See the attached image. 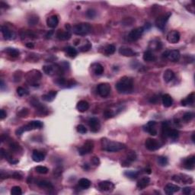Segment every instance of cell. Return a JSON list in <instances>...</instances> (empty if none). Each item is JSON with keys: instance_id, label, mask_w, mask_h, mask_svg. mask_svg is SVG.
I'll use <instances>...</instances> for the list:
<instances>
[{"instance_id": "4fadbf2b", "label": "cell", "mask_w": 195, "mask_h": 195, "mask_svg": "<svg viewBox=\"0 0 195 195\" xmlns=\"http://www.w3.org/2000/svg\"><path fill=\"white\" fill-rule=\"evenodd\" d=\"M94 149V143L92 141H87L84 143V145L79 149V154L80 156H85L86 154L92 153Z\"/></svg>"}, {"instance_id": "7402d4cb", "label": "cell", "mask_w": 195, "mask_h": 195, "mask_svg": "<svg viewBox=\"0 0 195 195\" xmlns=\"http://www.w3.org/2000/svg\"><path fill=\"white\" fill-rule=\"evenodd\" d=\"M59 24V18L57 15H51L47 20V24L50 28H55Z\"/></svg>"}, {"instance_id": "e0dca14e", "label": "cell", "mask_w": 195, "mask_h": 195, "mask_svg": "<svg viewBox=\"0 0 195 195\" xmlns=\"http://www.w3.org/2000/svg\"><path fill=\"white\" fill-rule=\"evenodd\" d=\"M1 31H2L4 38L6 39V40H14L16 37L15 32H13L12 31L8 29L6 26H2L1 27Z\"/></svg>"}, {"instance_id": "d4e9b609", "label": "cell", "mask_w": 195, "mask_h": 195, "mask_svg": "<svg viewBox=\"0 0 195 195\" xmlns=\"http://www.w3.org/2000/svg\"><path fill=\"white\" fill-rule=\"evenodd\" d=\"M57 37L60 40H68L71 38V34L69 31H62L59 30L57 32Z\"/></svg>"}, {"instance_id": "91938a15", "label": "cell", "mask_w": 195, "mask_h": 195, "mask_svg": "<svg viewBox=\"0 0 195 195\" xmlns=\"http://www.w3.org/2000/svg\"><path fill=\"white\" fill-rule=\"evenodd\" d=\"M149 102L153 104H156L157 103V102H158V99H157L156 97H153V98H152V99H150Z\"/></svg>"}, {"instance_id": "5bb4252c", "label": "cell", "mask_w": 195, "mask_h": 195, "mask_svg": "<svg viewBox=\"0 0 195 195\" xmlns=\"http://www.w3.org/2000/svg\"><path fill=\"white\" fill-rule=\"evenodd\" d=\"M156 121H149V122L147 123L146 125L143 127V130L146 132L149 133L150 135L156 136L157 130L156 129Z\"/></svg>"}, {"instance_id": "74e56055", "label": "cell", "mask_w": 195, "mask_h": 195, "mask_svg": "<svg viewBox=\"0 0 195 195\" xmlns=\"http://www.w3.org/2000/svg\"><path fill=\"white\" fill-rule=\"evenodd\" d=\"M115 50H116V48H115V45L109 44L105 48V53L107 56H110V55H112L113 53H115Z\"/></svg>"}, {"instance_id": "8fae6325", "label": "cell", "mask_w": 195, "mask_h": 195, "mask_svg": "<svg viewBox=\"0 0 195 195\" xmlns=\"http://www.w3.org/2000/svg\"><path fill=\"white\" fill-rule=\"evenodd\" d=\"M146 148L149 151H155L161 147V143L157 140L153 138H148L145 142Z\"/></svg>"}, {"instance_id": "680465c9", "label": "cell", "mask_w": 195, "mask_h": 195, "mask_svg": "<svg viewBox=\"0 0 195 195\" xmlns=\"http://www.w3.org/2000/svg\"><path fill=\"white\" fill-rule=\"evenodd\" d=\"M11 177L14 178L15 179H21V175L18 172H14L12 175H11Z\"/></svg>"}, {"instance_id": "681fc988", "label": "cell", "mask_w": 195, "mask_h": 195, "mask_svg": "<svg viewBox=\"0 0 195 195\" xmlns=\"http://www.w3.org/2000/svg\"><path fill=\"white\" fill-rule=\"evenodd\" d=\"M76 130H77V131L79 133V134H85L86 132H87V129H86V127L84 126V125H82V124H79V125H78V126L76 127Z\"/></svg>"}, {"instance_id": "5b68a950", "label": "cell", "mask_w": 195, "mask_h": 195, "mask_svg": "<svg viewBox=\"0 0 195 195\" xmlns=\"http://www.w3.org/2000/svg\"><path fill=\"white\" fill-rule=\"evenodd\" d=\"M91 29H92V27L89 23H80V24H76L72 27L73 32L79 36L87 35L91 31Z\"/></svg>"}, {"instance_id": "ee69618b", "label": "cell", "mask_w": 195, "mask_h": 195, "mask_svg": "<svg viewBox=\"0 0 195 195\" xmlns=\"http://www.w3.org/2000/svg\"><path fill=\"white\" fill-rule=\"evenodd\" d=\"M178 131L177 130L175 129H171L169 131V134H168V137L172 140H176V139L178 137Z\"/></svg>"}, {"instance_id": "2e32d148", "label": "cell", "mask_w": 195, "mask_h": 195, "mask_svg": "<svg viewBox=\"0 0 195 195\" xmlns=\"http://www.w3.org/2000/svg\"><path fill=\"white\" fill-rule=\"evenodd\" d=\"M180 33L178 31H171L167 35V40L171 44H177L180 40Z\"/></svg>"}, {"instance_id": "83f0119b", "label": "cell", "mask_w": 195, "mask_h": 195, "mask_svg": "<svg viewBox=\"0 0 195 195\" xmlns=\"http://www.w3.org/2000/svg\"><path fill=\"white\" fill-rule=\"evenodd\" d=\"M89 108V102H86L85 100L79 101L76 105V109L79 111V112H85L87 111Z\"/></svg>"}, {"instance_id": "cb8c5ba5", "label": "cell", "mask_w": 195, "mask_h": 195, "mask_svg": "<svg viewBox=\"0 0 195 195\" xmlns=\"http://www.w3.org/2000/svg\"><path fill=\"white\" fill-rule=\"evenodd\" d=\"M150 183V178L149 177H143L139 180L137 183V187L140 190H143V189L146 188L147 186Z\"/></svg>"}, {"instance_id": "e7e4bbea", "label": "cell", "mask_w": 195, "mask_h": 195, "mask_svg": "<svg viewBox=\"0 0 195 195\" xmlns=\"http://www.w3.org/2000/svg\"><path fill=\"white\" fill-rule=\"evenodd\" d=\"M194 133H193V134H192V137H191V139H192V142L193 143H194V142H195V140H194Z\"/></svg>"}, {"instance_id": "7c38bea8", "label": "cell", "mask_w": 195, "mask_h": 195, "mask_svg": "<svg viewBox=\"0 0 195 195\" xmlns=\"http://www.w3.org/2000/svg\"><path fill=\"white\" fill-rule=\"evenodd\" d=\"M171 16V13H168L165 15H162L159 16L156 20V25L159 29L163 30L166 25V23L168 21V18Z\"/></svg>"}, {"instance_id": "816d5d0a", "label": "cell", "mask_w": 195, "mask_h": 195, "mask_svg": "<svg viewBox=\"0 0 195 195\" xmlns=\"http://www.w3.org/2000/svg\"><path fill=\"white\" fill-rule=\"evenodd\" d=\"M28 115V110L27 108H23L22 110L19 111L18 113V115L21 118H24V117H27V115Z\"/></svg>"}, {"instance_id": "60d3db41", "label": "cell", "mask_w": 195, "mask_h": 195, "mask_svg": "<svg viewBox=\"0 0 195 195\" xmlns=\"http://www.w3.org/2000/svg\"><path fill=\"white\" fill-rule=\"evenodd\" d=\"M193 113H191V112H186V113H184V115H183L182 120L185 123H188L193 119Z\"/></svg>"}, {"instance_id": "d6986e66", "label": "cell", "mask_w": 195, "mask_h": 195, "mask_svg": "<svg viewBox=\"0 0 195 195\" xmlns=\"http://www.w3.org/2000/svg\"><path fill=\"white\" fill-rule=\"evenodd\" d=\"M179 190H180L179 186L176 185V184H171V183L166 184V185L165 186V188H164L165 192L166 194H168V195L173 194V193H175V192L178 191Z\"/></svg>"}, {"instance_id": "c3c4849f", "label": "cell", "mask_w": 195, "mask_h": 195, "mask_svg": "<svg viewBox=\"0 0 195 195\" xmlns=\"http://www.w3.org/2000/svg\"><path fill=\"white\" fill-rule=\"evenodd\" d=\"M86 15H87L88 18H94L95 16H96V11H95L92 8H89L87 11H86Z\"/></svg>"}, {"instance_id": "6125c7cd", "label": "cell", "mask_w": 195, "mask_h": 195, "mask_svg": "<svg viewBox=\"0 0 195 195\" xmlns=\"http://www.w3.org/2000/svg\"><path fill=\"white\" fill-rule=\"evenodd\" d=\"M26 47L28 48H33L34 47V44L32 43H26Z\"/></svg>"}, {"instance_id": "52a82bcc", "label": "cell", "mask_w": 195, "mask_h": 195, "mask_svg": "<svg viewBox=\"0 0 195 195\" xmlns=\"http://www.w3.org/2000/svg\"><path fill=\"white\" fill-rule=\"evenodd\" d=\"M172 180L177 183L180 184H192L193 183V178L190 176L184 174L175 175L172 177Z\"/></svg>"}, {"instance_id": "6da1fadb", "label": "cell", "mask_w": 195, "mask_h": 195, "mask_svg": "<svg viewBox=\"0 0 195 195\" xmlns=\"http://www.w3.org/2000/svg\"><path fill=\"white\" fill-rule=\"evenodd\" d=\"M102 149L105 151L112 153V152H118L126 148V145L122 143L116 142V141L110 140L107 138L102 139L101 141Z\"/></svg>"}, {"instance_id": "d6a6232c", "label": "cell", "mask_w": 195, "mask_h": 195, "mask_svg": "<svg viewBox=\"0 0 195 195\" xmlns=\"http://www.w3.org/2000/svg\"><path fill=\"white\" fill-rule=\"evenodd\" d=\"M170 130H171V128H170L168 122H163L162 125V137H164V138L168 137Z\"/></svg>"}, {"instance_id": "4dcf8cb0", "label": "cell", "mask_w": 195, "mask_h": 195, "mask_svg": "<svg viewBox=\"0 0 195 195\" xmlns=\"http://www.w3.org/2000/svg\"><path fill=\"white\" fill-rule=\"evenodd\" d=\"M175 78V73L171 69H166L163 74V79L165 82H170Z\"/></svg>"}, {"instance_id": "7dc6e473", "label": "cell", "mask_w": 195, "mask_h": 195, "mask_svg": "<svg viewBox=\"0 0 195 195\" xmlns=\"http://www.w3.org/2000/svg\"><path fill=\"white\" fill-rule=\"evenodd\" d=\"M38 17L37 16V15H31V18L28 19V23H29L30 25H34V24H37V22H38Z\"/></svg>"}, {"instance_id": "7bdbcfd3", "label": "cell", "mask_w": 195, "mask_h": 195, "mask_svg": "<svg viewBox=\"0 0 195 195\" xmlns=\"http://www.w3.org/2000/svg\"><path fill=\"white\" fill-rule=\"evenodd\" d=\"M158 163L161 166H165L168 165V160L165 156H159L158 158Z\"/></svg>"}, {"instance_id": "836d02e7", "label": "cell", "mask_w": 195, "mask_h": 195, "mask_svg": "<svg viewBox=\"0 0 195 195\" xmlns=\"http://www.w3.org/2000/svg\"><path fill=\"white\" fill-rule=\"evenodd\" d=\"M37 185L38 187H40V188H46V189H52L53 188V184L48 181L46 180H41L37 182Z\"/></svg>"}, {"instance_id": "db71d44e", "label": "cell", "mask_w": 195, "mask_h": 195, "mask_svg": "<svg viewBox=\"0 0 195 195\" xmlns=\"http://www.w3.org/2000/svg\"><path fill=\"white\" fill-rule=\"evenodd\" d=\"M136 159H137V155H136V153H134V152H132V153H129V155H128L127 160H128V161H130L131 162L135 161Z\"/></svg>"}, {"instance_id": "e575fe53", "label": "cell", "mask_w": 195, "mask_h": 195, "mask_svg": "<svg viewBox=\"0 0 195 195\" xmlns=\"http://www.w3.org/2000/svg\"><path fill=\"white\" fill-rule=\"evenodd\" d=\"M79 186L82 189H87L91 186V181L87 178H81L79 181Z\"/></svg>"}, {"instance_id": "ffe728a7", "label": "cell", "mask_w": 195, "mask_h": 195, "mask_svg": "<svg viewBox=\"0 0 195 195\" xmlns=\"http://www.w3.org/2000/svg\"><path fill=\"white\" fill-rule=\"evenodd\" d=\"M119 53L124 57H134L137 54V53L134 51L132 49L127 47H121L119 49Z\"/></svg>"}, {"instance_id": "f546056e", "label": "cell", "mask_w": 195, "mask_h": 195, "mask_svg": "<svg viewBox=\"0 0 195 195\" xmlns=\"http://www.w3.org/2000/svg\"><path fill=\"white\" fill-rule=\"evenodd\" d=\"M57 92H56V91H50L48 93L42 95V99L43 100L45 101V102H50L54 100V99L56 98V96H57Z\"/></svg>"}, {"instance_id": "94428289", "label": "cell", "mask_w": 195, "mask_h": 195, "mask_svg": "<svg viewBox=\"0 0 195 195\" xmlns=\"http://www.w3.org/2000/svg\"><path fill=\"white\" fill-rule=\"evenodd\" d=\"M0 6L2 7V8H8V4L5 3L4 2H0Z\"/></svg>"}, {"instance_id": "f1b7e54d", "label": "cell", "mask_w": 195, "mask_h": 195, "mask_svg": "<svg viewBox=\"0 0 195 195\" xmlns=\"http://www.w3.org/2000/svg\"><path fill=\"white\" fill-rule=\"evenodd\" d=\"M143 58L144 61L146 62H154L156 60V57L151 50H146V52H144Z\"/></svg>"}, {"instance_id": "b9f144b4", "label": "cell", "mask_w": 195, "mask_h": 195, "mask_svg": "<svg viewBox=\"0 0 195 195\" xmlns=\"http://www.w3.org/2000/svg\"><path fill=\"white\" fill-rule=\"evenodd\" d=\"M28 93H29L28 91L23 87H18V89H17V94H18L20 97L25 96V95H28Z\"/></svg>"}, {"instance_id": "3957f363", "label": "cell", "mask_w": 195, "mask_h": 195, "mask_svg": "<svg viewBox=\"0 0 195 195\" xmlns=\"http://www.w3.org/2000/svg\"><path fill=\"white\" fill-rule=\"evenodd\" d=\"M41 73L38 70H31V71L28 72L26 74V81L29 85L32 86H39L40 85V79H41Z\"/></svg>"}, {"instance_id": "bcb514c9", "label": "cell", "mask_w": 195, "mask_h": 195, "mask_svg": "<svg viewBox=\"0 0 195 195\" xmlns=\"http://www.w3.org/2000/svg\"><path fill=\"white\" fill-rule=\"evenodd\" d=\"M54 82L56 83V84H57L60 86H66V85H67V82L66 81V79H65L64 78H61V77L56 79V80L54 81Z\"/></svg>"}, {"instance_id": "ba28073f", "label": "cell", "mask_w": 195, "mask_h": 195, "mask_svg": "<svg viewBox=\"0 0 195 195\" xmlns=\"http://www.w3.org/2000/svg\"><path fill=\"white\" fill-rule=\"evenodd\" d=\"M162 57L166 59H168V60L171 62H178L180 60L181 54L178 50H172L164 52L162 54Z\"/></svg>"}, {"instance_id": "9f6ffc18", "label": "cell", "mask_w": 195, "mask_h": 195, "mask_svg": "<svg viewBox=\"0 0 195 195\" xmlns=\"http://www.w3.org/2000/svg\"><path fill=\"white\" fill-rule=\"evenodd\" d=\"M191 190H192L191 187H184V188H183L182 193H184V194H185V195H188V194H190V193H191Z\"/></svg>"}, {"instance_id": "ac0fdd59", "label": "cell", "mask_w": 195, "mask_h": 195, "mask_svg": "<svg viewBox=\"0 0 195 195\" xmlns=\"http://www.w3.org/2000/svg\"><path fill=\"white\" fill-rule=\"evenodd\" d=\"M89 127H90V129L92 132L96 133L98 131H99L101 127V124L100 121L98 118H91L89 121Z\"/></svg>"}, {"instance_id": "4316f807", "label": "cell", "mask_w": 195, "mask_h": 195, "mask_svg": "<svg viewBox=\"0 0 195 195\" xmlns=\"http://www.w3.org/2000/svg\"><path fill=\"white\" fill-rule=\"evenodd\" d=\"M162 102L163 106L165 107V108H169V107H171L173 103L172 98L168 94H165V95H162Z\"/></svg>"}, {"instance_id": "484cf974", "label": "cell", "mask_w": 195, "mask_h": 195, "mask_svg": "<svg viewBox=\"0 0 195 195\" xmlns=\"http://www.w3.org/2000/svg\"><path fill=\"white\" fill-rule=\"evenodd\" d=\"M194 103V92L190 93L186 99L181 101V105L183 106H192Z\"/></svg>"}, {"instance_id": "ab89813d", "label": "cell", "mask_w": 195, "mask_h": 195, "mask_svg": "<svg viewBox=\"0 0 195 195\" xmlns=\"http://www.w3.org/2000/svg\"><path fill=\"white\" fill-rule=\"evenodd\" d=\"M124 175H125L127 178H129L135 179L138 177L139 172H137V171H127L124 172Z\"/></svg>"}, {"instance_id": "30bf717a", "label": "cell", "mask_w": 195, "mask_h": 195, "mask_svg": "<svg viewBox=\"0 0 195 195\" xmlns=\"http://www.w3.org/2000/svg\"><path fill=\"white\" fill-rule=\"evenodd\" d=\"M111 88L108 83H101L97 87V91L98 93L102 98L108 97L111 93Z\"/></svg>"}, {"instance_id": "03108f58", "label": "cell", "mask_w": 195, "mask_h": 195, "mask_svg": "<svg viewBox=\"0 0 195 195\" xmlns=\"http://www.w3.org/2000/svg\"><path fill=\"white\" fill-rule=\"evenodd\" d=\"M57 171H57V169H56V171H55V170H54V173H55V172H57ZM61 172H62V171H59V175H60L61 174Z\"/></svg>"}, {"instance_id": "be15d7a7", "label": "cell", "mask_w": 195, "mask_h": 195, "mask_svg": "<svg viewBox=\"0 0 195 195\" xmlns=\"http://www.w3.org/2000/svg\"><path fill=\"white\" fill-rule=\"evenodd\" d=\"M145 171L148 173V174H150V173H151V169H150V168H146Z\"/></svg>"}, {"instance_id": "603a6c76", "label": "cell", "mask_w": 195, "mask_h": 195, "mask_svg": "<svg viewBox=\"0 0 195 195\" xmlns=\"http://www.w3.org/2000/svg\"><path fill=\"white\" fill-rule=\"evenodd\" d=\"M45 159V155L42 152H40L38 150H34L32 153V159L35 162H40L44 161Z\"/></svg>"}, {"instance_id": "44dd1931", "label": "cell", "mask_w": 195, "mask_h": 195, "mask_svg": "<svg viewBox=\"0 0 195 195\" xmlns=\"http://www.w3.org/2000/svg\"><path fill=\"white\" fill-rule=\"evenodd\" d=\"M184 168L188 170H193L195 168V156H191L186 159L184 162Z\"/></svg>"}, {"instance_id": "f35d334b", "label": "cell", "mask_w": 195, "mask_h": 195, "mask_svg": "<svg viewBox=\"0 0 195 195\" xmlns=\"http://www.w3.org/2000/svg\"><path fill=\"white\" fill-rule=\"evenodd\" d=\"M35 170L37 173H39V174H41V175L47 174L49 171L48 168H47V167H45V166H42V165L37 166V167L35 168Z\"/></svg>"}, {"instance_id": "7a4b0ae2", "label": "cell", "mask_w": 195, "mask_h": 195, "mask_svg": "<svg viewBox=\"0 0 195 195\" xmlns=\"http://www.w3.org/2000/svg\"><path fill=\"white\" fill-rule=\"evenodd\" d=\"M116 89L120 93H129L134 89V80L129 76H124L116 84Z\"/></svg>"}, {"instance_id": "6f0895ef", "label": "cell", "mask_w": 195, "mask_h": 195, "mask_svg": "<svg viewBox=\"0 0 195 195\" xmlns=\"http://www.w3.org/2000/svg\"><path fill=\"white\" fill-rule=\"evenodd\" d=\"M6 116H7L6 112H5L4 110L2 109L1 110V111H0V118H1V120H3L4 118H6Z\"/></svg>"}, {"instance_id": "1f68e13d", "label": "cell", "mask_w": 195, "mask_h": 195, "mask_svg": "<svg viewBox=\"0 0 195 195\" xmlns=\"http://www.w3.org/2000/svg\"><path fill=\"white\" fill-rule=\"evenodd\" d=\"M92 68L95 74L97 75V76H100L104 73V67L100 63H94V64L92 65Z\"/></svg>"}, {"instance_id": "277c9868", "label": "cell", "mask_w": 195, "mask_h": 195, "mask_svg": "<svg viewBox=\"0 0 195 195\" xmlns=\"http://www.w3.org/2000/svg\"><path fill=\"white\" fill-rule=\"evenodd\" d=\"M43 127H44V124H43L41 121H31L29 124H26V125H24V126L18 128V129L16 131V132H15V134H16L18 136H21L23 133L26 132V131L40 129V128H42Z\"/></svg>"}, {"instance_id": "f6af8a7d", "label": "cell", "mask_w": 195, "mask_h": 195, "mask_svg": "<svg viewBox=\"0 0 195 195\" xmlns=\"http://www.w3.org/2000/svg\"><path fill=\"white\" fill-rule=\"evenodd\" d=\"M11 193L12 195H21L22 193L21 188L18 186H15L13 187L11 190Z\"/></svg>"}, {"instance_id": "11a10c76", "label": "cell", "mask_w": 195, "mask_h": 195, "mask_svg": "<svg viewBox=\"0 0 195 195\" xmlns=\"http://www.w3.org/2000/svg\"><path fill=\"white\" fill-rule=\"evenodd\" d=\"M91 162H92V164L95 166H98L100 165V160H99V158H98V157L96 156H94L93 158L92 159V160H91Z\"/></svg>"}, {"instance_id": "9a60e30c", "label": "cell", "mask_w": 195, "mask_h": 195, "mask_svg": "<svg viewBox=\"0 0 195 195\" xmlns=\"http://www.w3.org/2000/svg\"><path fill=\"white\" fill-rule=\"evenodd\" d=\"M99 187L101 191H112L115 188V184L108 181H104L99 183Z\"/></svg>"}, {"instance_id": "9c48e42d", "label": "cell", "mask_w": 195, "mask_h": 195, "mask_svg": "<svg viewBox=\"0 0 195 195\" xmlns=\"http://www.w3.org/2000/svg\"><path fill=\"white\" fill-rule=\"evenodd\" d=\"M144 32V28L143 27H138L137 28L133 29L128 34V40L130 41H136L140 38Z\"/></svg>"}, {"instance_id": "d590c367", "label": "cell", "mask_w": 195, "mask_h": 195, "mask_svg": "<svg viewBox=\"0 0 195 195\" xmlns=\"http://www.w3.org/2000/svg\"><path fill=\"white\" fill-rule=\"evenodd\" d=\"M5 52L12 57H18L20 54V52L18 51L17 49L11 48V47H8V48L5 49Z\"/></svg>"}, {"instance_id": "8d00e7d4", "label": "cell", "mask_w": 195, "mask_h": 195, "mask_svg": "<svg viewBox=\"0 0 195 195\" xmlns=\"http://www.w3.org/2000/svg\"><path fill=\"white\" fill-rule=\"evenodd\" d=\"M66 54L71 58H75L77 56L78 52L76 49L74 48L73 47H68L66 48Z\"/></svg>"}, {"instance_id": "f907efd6", "label": "cell", "mask_w": 195, "mask_h": 195, "mask_svg": "<svg viewBox=\"0 0 195 195\" xmlns=\"http://www.w3.org/2000/svg\"><path fill=\"white\" fill-rule=\"evenodd\" d=\"M104 115H105V118H113V117L115 116V114L112 112L111 110L107 109L105 110V111L104 112Z\"/></svg>"}, {"instance_id": "8992f818", "label": "cell", "mask_w": 195, "mask_h": 195, "mask_svg": "<svg viewBox=\"0 0 195 195\" xmlns=\"http://www.w3.org/2000/svg\"><path fill=\"white\" fill-rule=\"evenodd\" d=\"M43 69H44V73L49 76H54V75L60 76V75L63 74V67L57 64L46 65L43 67Z\"/></svg>"}, {"instance_id": "f5cc1de1", "label": "cell", "mask_w": 195, "mask_h": 195, "mask_svg": "<svg viewBox=\"0 0 195 195\" xmlns=\"http://www.w3.org/2000/svg\"><path fill=\"white\" fill-rule=\"evenodd\" d=\"M91 48H92V44H91L90 43H87V44H85L84 46H82V47H80V50L82 52H86L89 51Z\"/></svg>"}]
</instances>
